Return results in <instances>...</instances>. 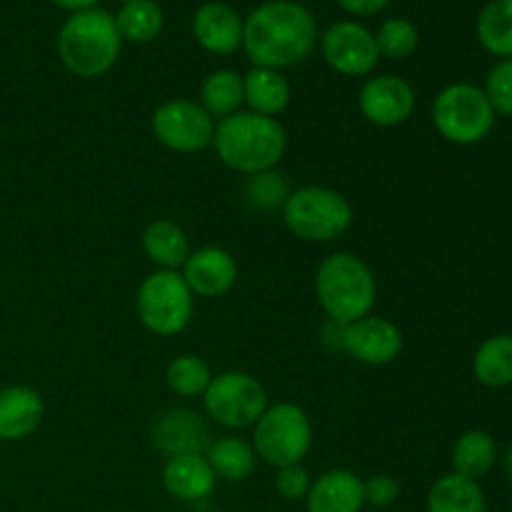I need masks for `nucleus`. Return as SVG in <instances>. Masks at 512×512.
Instances as JSON below:
<instances>
[{
	"mask_svg": "<svg viewBox=\"0 0 512 512\" xmlns=\"http://www.w3.org/2000/svg\"><path fill=\"white\" fill-rule=\"evenodd\" d=\"M498 463V443L485 430H465L453 445V473L480 480Z\"/></svg>",
	"mask_w": 512,
	"mask_h": 512,
	"instance_id": "5701e85b",
	"label": "nucleus"
},
{
	"mask_svg": "<svg viewBox=\"0 0 512 512\" xmlns=\"http://www.w3.org/2000/svg\"><path fill=\"white\" fill-rule=\"evenodd\" d=\"M123 3H133V0H123Z\"/></svg>",
	"mask_w": 512,
	"mask_h": 512,
	"instance_id": "4c0bfd02",
	"label": "nucleus"
},
{
	"mask_svg": "<svg viewBox=\"0 0 512 512\" xmlns=\"http://www.w3.org/2000/svg\"><path fill=\"white\" fill-rule=\"evenodd\" d=\"M123 38L110 13L100 8L73 13L58 33V55L78 78H100L118 63Z\"/></svg>",
	"mask_w": 512,
	"mask_h": 512,
	"instance_id": "20e7f679",
	"label": "nucleus"
},
{
	"mask_svg": "<svg viewBox=\"0 0 512 512\" xmlns=\"http://www.w3.org/2000/svg\"><path fill=\"white\" fill-rule=\"evenodd\" d=\"M143 250L160 270H180L190 255V243L178 223L158 218L143 230Z\"/></svg>",
	"mask_w": 512,
	"mask_h": 512,
	"instance_id": "412c9836",
	"label": "nucleus"
},
{
	"mask_svg": "<svg viewBox=\"0 0 512 512\" xmlns=\"http://www.w3.org/2000/svg\"><path fill=\"white\" fill-rule=\"evenodd\" d=\"M213 380V370L200 355H178L165 368V383L180 398H203Z\"/></svg>",
	"mask_w": 512,
	"mask_h": 512,
	"instance_id": "c85d7f7f",
	"label": "nucleus"
},
{
	"mask_svg": "<svg viewBox=\"0 0 512 512\" xmlns=\"http://www.w3.org/2000/svg\"><path fill=\"white\" fill-rule=\"evenodd\" d=\"M315 295L330 323L348 325L373 313L378 280L363 258L353 253H335L318 265Z\"/></svg>",
	"mask_w": 512,
	"mask_h": 512,
	"instance_id": "7ed1b4c3",
	"label": "nucleus"
},
{
	"mask_svg": "<svg viewBox=\"0 0 512 512\" xmlns=\"http://www.w3.org/2000/svg\"><path fill=\"white\" fill-rule=\"evenodd\" d=\"M433 125L448 143L478 145L495 128V110L483 88L453 83L435 95Z\"/></svg>",
	"mask_w": 512,
	"mask_h": 512,
	"instance_id": "6e6552de",
	"label": "nucleus"
},
{
	"mask_svg": "<svg viewBox=\"0 0 512 512\" xmlns=\"http://www.w3.org/2000/svg\"><path fill=\"white\" fill-rule=\"evenodd\" d=\"M193 35L208 53L230 55L243 48V20L230 5L205 3L193 18Z\"/></svg>",
	"mask_w": 512,
	"mask_h": 512,
	"instance_id": "a211bd4d",
	"label": "nucleus"
},
{
	"mask_svg": "<svg viewBox=\"0 0 512 512\" xmlns=\"http://www.w3.org/2000/svg\"><path fill=\"white\" fill-rule=\"evenodd\" d=\"M200 98H203L205 113L213 120H223L238 113L240 105H245L243 75L235 73V70H215L205 78Z\"/></svg>",
	"mask_w": 512,
	"mask_h": 512,
	"instance_id": "bb28decb",
	"label": "nucleus"
},
{
	"mask_svg": "<svg viewBox=\"0 0 512 512\" xmlns=\"http://www.w3.org/2000/svg\"><path fill=\"white\" fill-rule=\"evenodd\" d=\"M480 45L495 58H512V0H490L475 23Z\"/></svg>",
	"mask_w": 512,
	"mask_h": 512,
	"instance_id": "a878e982",
	"label": "nucleus"
},
{
	"mask_svg": "<svg viewBox=\"0 0 512 512\" xmlns=\"http://www.w3.org/2000/svg\"><path fill=\"white\" fill-rule=\"evenodd\" d=\"M503 468H505V478H508V483L512 485V445L508 448V453H505Z\"/></svg>",
	"mask_w": 512,
	"mask_h": 512,
	"instance_id": "e433bc0d",
	"label": "nucleus"
},
{
	"mask_svg": "<svg viewBox=\"0 0 512 512\" xmlns=\"http://www.w3.org/2000/svg\"><path fill=\"white\" fill-rule=\"evenodd\" d=\"M283 223L305 243H333L353 225V205L338 190L325 185H303L290 190L283 205Z\"/></svg>",
	"mask_w": 512,
	"mask_h": 512,
	"instance_id": "39448f33",
	"label": "nucleus"
},
{
	"mask_svg": "<svg viewBox=\"0 0 512 512\" xmlns=\"http://www.w3.org/2000/svg\"><path fill=\"white\" fill-rule=\"evenodd\" d=\"M318 25L313 13L293 0H273L250 13L243 23V50L253 68L283 70L313 53Z\"/></svg>",
	"mask_w": 512,
	"mask_h": 512,
	"instance_id": "f257e3e1",
	"label": "nucleus"
},
{
	"mask_svg": "<svg viewBox=\"0 0 512 512\" xmlns=\"http://www.w3.org/2000/svg\"><path fill=\"white\" fill-rule=\"evenodd\" d=\"M390 0H338V5L343 10L353 15H375L388 5Z\"/></svg>",
	"mask_w": 512,
	"mask_h": 512,
	"instance_id": "f704fd0d",
	"label": "nucleus"
},
{
	"mask_svg": "<svg viewBox=\"0 0 512 512\" xmlns=\"http://www.w3.org/2000/svg\"><path fill=\"white\" fill-rule=\"evenodd\" d=\"M150 125L155 140L175 153H198L213 145L215 120L193 100L175 98L158 105Z\"/></svg>",
	"mask_w": 512,
	"mask_h": 512,
	"instance_id": "9d476101",
	"label": "nucleus"
},
{
	"mask_svg": "<svg viewBox=\"0 0 512 512\" xmlns=\"http://www.w3.org/2000/svg\"><path fill=\"white\" fill-rule=\"evenodd\" d=\"M473 375L485 388H508L512 385V335L500 333L485 340L473 358Z\"/></svg>",
	"mask_w": 512,
	"mask_h": 512,
	"instance_id": "393cba45",
	"label": "nucleus"
},
{
	"mask_svg": "<svg viewBox=\"0 0 512 512\" xmlns=\"http://www.w3.org/2000/svg\"><path fill=\"white\" fill-rule=\"evenodd\" d=\"M313 478L303 465H288V468H278L275 475V490L283 500H305Z\"/></svg>",
	"mask_w": 512,
	"mask_h": 512,
	"instance_id": "473e14b6",
	"label": "nucleus"
},
{
	"mask_svg": "<svg viewBox=\"0 0 512 512\" xmlns=\"http://www.w3.org/2000/svg\"><path fill=\"white\" fill-rule=\"evenodd\" d=\"M45 403L40 393L28 385L0 388V443H20L40 428Z\"/></svg>",
	"mask_w": 512,
	"mask_h": 512,
	"instance_id": "dca6fc26",
	"label": "nucleus"
},
{
	"mask_svg": "<svg viewBox=\"0 0 512 512\" xmlns=\"http://www.w3.org/2000/svg\"><path fill=\"white\" fill-rule=\"evenodd\" d=\"M205 413L213 423L230 430L253 428L268 408V393L255 375L243 370L213 375L203 395Z\"/></svg>",
	"mask_w": 512,
	"mask_h": 512,
	"instance_id": "1a4fd4ad",
	"label": "nucleus"
},
{
	"mask_svg": "<svg viewBox=\"0 0 512 512\" xmlns=\"http://www.w3.org/2000/svg\"><path fill=\"white\" fill-rule=\"evenodd\" d=\"M253 428L255 455L273 468L303 465L313 448V425L308 413L295 403L268 405Z\"/></svg>",
	"mask_w": 512,
	"mask_h": 512,
	"instance_id": "0eeeda50",
	"label": "nucleus"
},
{
	"mask_svg": "<svg viewBox=\"0 0 512 512\" xmlns=\"http://www.w3.org/2000/svg\"><path fill=\"white\" fill-rule=\"evenodd\" d=\"M485 95L493 105L495 115L512 118V58L500 60L485 78Z\"/></svg>",
	"mask_w": 512,
	"mask_h": 512,
	"instance_id": "2f4dec72",
	"label": "nucleus"
},
{
	"mask_svg": "<svg viewBox=\"0 0 512 512\" xmlns=\"http://www.w3.org/2000/svg\"><path fill=\"white\" fill-rule=\"evenodd\" d=\"M365 488V505L373 508H390L398 500L400 485L390 475H373L370 480H363Z\"/></svg>",
	"mask_w": 512,
	"mask_h": 512,
	"instance_id": "72a5a7b5",
	"label": "nucleus"
},
{
	"mask_svg": "<svg viewBox=\"0 0 512 512\" xmlns=\"http://www.w3.org/2000/svg\"><path fill=\"white\" fill-rule=\"evenodd\" d=\"M425 508L428 512H488V500L478 480L450 473L435 480Z\"/></svg>",
	"mask_w": 512,
	"mask_h": 512,
	"instance_id": "4be33fe9",
	"label": "nucleus"
},
{
	"mask_svg": "<svg viewBox=\"0 0 512 512\" xmlns=\"http://www.w3.org/2000/svg\"><path fill=\"white\" fill-rule=\"evenodd\" d=\"M243 193L255 210H283L290 188L283 175L275 173V170H265V173L248 175Z\"/></svg>",
	"mask_w": 512,
	"mask_h": 512,
	"instance_id": "7c9ffc66",
	"label": "nucleus"
},
{
	"mask_svg": "<svg viewBox=\"0 0 512 512\" xmlns=\"http://www.w3.org/2000/svg\"><path fill=\"white\" fill-rule=\"evenodd\" d=\"M115 25L123 40L130 43H150L163 30V10L153 0H133L123 3L120 13L115 15Z\"/></svg>",
	"mask_w": 512,
	"mask_h": 512,
	"instance_id": "cd10ccee",
	"label": "nucleus"
},
{
	"mask_svg": "<svg viewBox=\"0 0 512 512\" xmlns=\"http://www.w3.org/2000/svg\"><path fill=\"white\" fill-rule=\"evenodd\" d=\"M205 458H208L215 478H223L228 483H243L253 475L258 455H255L253 443L235 438V435H225V438L210 443V448L205 450Z\"/></svg>",
	"mask_w": 512,
	"mask_h": 512,
	"instance_id": "b1692460",
	"label": "nucleus"
},
{
	"mask_svg": "<svg viewBox=\"0 0 512 512\" xmlns=\"http://www.w3.org/2000/svg\"><path fill=\"white\" fill-rule=\"evenodd\" d=\"M245 88V105L250 113L268 115L278 118L290 105V83L280 70L270 68H253L248 75H243Z\"/></svg>",
	"mask_w": 512,
	"mask_h": 512,
	"instance_id": "aec40b11",
	"label": "nucleus"
},
{
	"mask_svg": "<svg viewBox=\"0 0 512 512\" xmlns=\"http://www.w3.org/2000/svg\"><path fill=\"white\" fill-rule=\"evenodd\" d=\"M213 148L230 170L243 175L273 170L288 150V133L278 118L238 110L218 120Z\"/></svg>",
	"mask_w": 512,
	"mask_h": 512,
	"instance_id": "f03ea898",
	"label": "nucleus"
},
{
	"mask_svg": "<svg viewBox=\"0 0 512 512\" xmlns=\"http://www.w3.org/2000/svg\"><path fill=\"white\" fill-rule=\"evenodd\" d=\"M320 50H323L325 63L335 73L348 75V78L370 75L380 60L375 35L365 25L355 23V20L330 25L323 38H320Z\"/></svg>",
	"mask_w": 512,
	"mask_h": 512,
	"instance_id": "9b49d317",
	"label": "nucleus"
},
{
	"mask_svg": "<svg viewBox=\"0 0 512 512\" xmlns=\"http://www.w3.org/2000/svg\"><path fill=\"white\" fill-rule=\"evenodd\" d=\"M358 108L368 123L378 128H398L413 115L415 88L400 75H375L360 88Z\"/></svg>",
	"mask_w": 512,
	"mask_h": 512,
	"instance_id": "ddd939ff",
	"label": "nucleus"
},
{
	"mask_svg": "<svg viewBox=\"0 0 512 512\" xmlns=\"http://www.w3.org/2000/svg\"><path fill=\"white\" fill-rule=\"evenodd\" d=\"M215 483H218V478H215L205 455H175V458H168L163 468L165 490L180 503L205 500L208 495H213Z\"/></svg>",
	"mask_w": 512,
	"mask_h": 512,
	"instance_id": "6ab92c4d",
	"label": "nucleus"
},
{
	"mask_svg": "<svg viewBox=\"0 0 512 512\" xmlns=\"http://www.w3.org/2000/svg\"><path fill=\"white\" fill-rule=\"evenodd\" d=\"M418 28L410 23L408 18H390L380 25L378 35H375V43H378L380 58L390 60H403L408 55L415 53L418 48Z\"/></svg>",
	"mask_w": 512,
	"mask_h": 512,
	"instance_id": "c756f323",
	"label": "nucleus"
},
{
	"mask_svg": "<svg viewBox=\"0 0 512 512\" xmlns=\"http://www.w3.org/2000/svg\"><path fill=\"white\" fill-rule=\"evenodd\" d=\"M153 443L168 458L190 453L205 455V450L210 448V430L195 410L175 408L155 420Z\"/></svg>",
	"mask_w": 512,
	"mask_h": 512,
	"instance_id": "2eb2a0df",
	"label": "nucleus"
},
{
	"mask_svg": "<svg viewBox=\"0 0 512 512\" xmlns=\"http://www.w3.org/2000/svg\"><path fill=\"white\" fill-rule=\"evenodd\" d=\"M180 270H183L180 275L188 288L200 298H223L238 280V263H235L233 253L218 248V245L190 250L188 260Z\"/></svg>",
	"mask_w": 512,
	"mask_h": 512,
	"instance_id": "4468645a",
	"label": "nucleus"
},
{
	"mask_svg": "<svg viewBox=\"0 0 512 512\" xmlns=\"http://www.w3.org/2000/svg\"><path fill=\"white\" fill-rule=\"evenodd\" d=\"M305 508L308 512H360L365 508L363 480L353 470H328L313 480Z\"/></svg>",
	"mask_w": 512,
	"mask_h": 512,
	"instance_id": "f3484780",
	"label": "nucleus"
},
{
	"mask_svg": "<svg viewBox=\"0 0 512 512\" xmlns=\"http://www.w3.org/2000/svg\"><path fill=\"white\" fill-rule=\"evenodd\" d=\"M340 350L358 363L383 368L403 353V333L393 320L370 313L355 323L340 325Z\"/></svg>",
	"mask_w": 512,
	"mask_h": 512,
	"instance_id": "f8f14e48",
	"label": "nucleus"
},
{
	"mask_svg": "<svg viewBox=\"0 0 512 512\" xmlns=\"http://www.w3.org/2000/svg\"><path fill=\"white\" fill-rule=\"evenodd\" d=\"M135 313L153 335L173 338L193 320L195 295L178 270H155L138 285Z\"/></svg>",
	"mask_w": 512,
	"mask_h": 512,
	"instance_id": "423d86ee",
	"label": "nucleus"
},
{
	"mask_svg": "<svg viewBox=\"0 0 512 512\" xmlns=\"http://www.w3.org/2000/svg\"><path fill=\"white\" fill-rule=\"evenodd\" d=\"M53 3L58 5V8L70 10V13H83V10L95 8V3H98V0H53Z\"/></svg>",
	"mask_w": 512,
	"mask_h": 512,
	"instance_id": "c9c22d12",
	"label": "nucleus"
}]
</instances>
